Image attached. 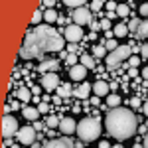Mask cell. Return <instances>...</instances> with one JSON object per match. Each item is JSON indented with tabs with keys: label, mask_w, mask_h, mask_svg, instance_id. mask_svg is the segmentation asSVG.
I'll use <instances>...</instances> for the list:
<instances>
[{
	"label": "cell",
	"mask_w": 148,
	"mask_h": 148,
	"mask_svg": "<svg viewBox=\"0 0 148 148\" xmlns=\"http://www.w3.org/2000/svg\"><path fill=\"white\" fill-rule=\"evenodd\" d=\"M40 114H42V113H40L36 107H28V105H26V107L22 109V116L26 119V121H32V123L38 121V116H40Z\"/></svg>",
	"instance_id": "15"
},
{
	"label": "cell",
	"mask_w": 148,
	"mask_h": 148,
	"mask_svg": "<svg viewBox=\"0 0 148 148\" xmlns=\"http://www.w3.org/2000/svg\"><path fill=\"white\" fill-rule=\"evenodd\" d=\"M105 47H107V51H114L119 47V44H116L114 38H109V40H105Z\"/></svg>",
	"instance_id": "28"
},
{
	"label": "cell",
	"mask_w": 148,
	"mask_h": 148,
	"mask_svg": "<svg viewBox=\"0 0 148 148\" xmlns=\"http://www.w3.org/2000/svg\"><path fill=\"white\" fill-rule=\"evenodd\" d=\"M42 126H44L42 123H34V128H36V130H42Z\"/></svg>",
	"instance_id": "51"
},
{
	"label": "cell",
	"mask_w": 148,
	"mask_h": 148,
	"mask_svg": "<svg viewBox=\"0 0 148 148\" xmlns=\"http://www.w3.org/2000/svg\"><path fill=\"white\" fill-rule=\"evenodd\" d=\"M67 51H69V53H77V44H69Z\"/></svg>",
	"instance_id": "41"
},
{
	"label": "cell",
	"mask_w": 148,
	"mask_h": 148,
	"mask_svg": "<svg viewBox=\"0 0 148 148\" xmlns=\"http://www.w3.org/2000/svg\"><path fill=\"white\" fill-rule=\"evenodd\" d=\"M36 132H38V130H36L34 126L26 125V126H20V130H18L16 138H18V142L24 144V146H32V144L36 142V136H38Z\"/></svg>",
	"instance_id": "6"
},
{
	"label": "cell",
	"mask_w": 148,
	"mask_h": 148,
	"mask_svg": "<svg viewBox=\"0 0 148 148\" xmlns=\"http://www.w3.org/2000/svg\"><path fill=\"white\" fill-rule=\"evenodd\" d=\"M63 38L67 40L69 44H77V42L83 40V28L77 26V24H69L65 28V32H63Z\"/></svg>",
	"instance_id": "8"
},
{
	"label": "cell",
	"mask_w": 148,
	"mask_h": 148,
	"mask_svg": "<svg viewBox=\"0 0 148 148\" xmlns=\"http://www.w3.org/2000/svg\"><path fill=\"white\" fill-rule=\"evenodd\" d=\"M142 111H144V114H146V116H148V101L144 103V105H142Z\"/></svg>",
	"instance_id": "50"
},
{
	"label": "cell",
	"mask_w": 148,
	"mask_h": 148,
	"mask_svg": "<svg viewBox=\"0 0 148 148\" xmlns=\"http://www.w3.org/2000/svg\"><path fill=\"white\" fill-rule=\"evenodd\" d=\"M140 53H142V57H146V59H148V44L140 46Z\"/></svg>",
	"instance_id": "39"
},
{
	"label": "cell",
	"mask_w": 148,
	"mask_h": 148,
	"mask_svg": "<svg viewBox=\"0 0 148 148\" xmlns=\"http://www.w3.org/2000/svg\"><path fill=\"white\" fill-rule=\"evenodd\" d=\"M105 56H109L105 46H95L93 47V57H105Z\"/></svg>",
	"instance_id": "26"
},
{
	"label": "cell",
	"mask_w": 148,
	"mask_h": 148,
	"mask_svg": "<svg viewBox=\"0 0 148 148\" xmlns=\"http://www.w3.org/2000/svg\"><path fill=\"white\" fill-rule=\"evenodd\" d=\"M136 125H138V119L134 116V113L130 109H125V107L111 109L105 116V126H107L109 134L116 140H121V142L134 136Z\"/></svg>",
	"instance_id": "2"
},
{
	"label": "cell",
	"mask_w": 148,
	"mask_h": 148,
	"mask_svg": "<svg viewBox=\"0 0 148 148\" xmlns=\"http://www.w3.org/2000/svg\"><path fill=\"white\" fill-rule=\"evenodd\" d=\"M59 116H56V114H49V116H46V125L49 126V128H56V126H59Z\"/></svg>",
	"instance_id": "24"
},
{
	"label": "cell",
	"mask_w": 148,
	"mask_h": 148,
	"mask_svg": "<svg viewBox=\"0 0 148 148\" xmlns=\"http://www.w3.org/2000/svg\"><path fill=\"white\" fill-rule=\"evenodd\" d=\"M89 26H91V32H97V30L101 28V22H95V20H93V22L89 24Z\"/></svg>",
	"instance_id": "40"
},
{
	"label": "cell",
	"mask_w": 148,
	"mask_h": 148,
	"mask_svg": "<svg viewBox=\"0 0 148 148\" xmlns=\"http://www.w3.org/2000/svg\"><path fill=\"white\" fill-rule=\"evenodd\" d=\"M138 63H140V59H138L136 56H130V59H128V65H130V67H138Z\"/></svg>",
	"instance_id": "35"
},
{
	"label": "cell",
	"mask_w": 148,
	"mask_h": 148,
	"mask_svg": "<svg viewBox=\"0 0 148 148\" xmlns=\"http://www.w3.org/2000/svg\"><path fill=\"white\" fill-rule=\"evenodd\" d=\"M138 12H140V16H148V2H142L138 6Z\"/></svg>",
	"instance_id": "33"
},
{
	"label": "cell",
	"mask_w": 148,
	"mask_h": 148,
	"mask_svg": "<svg viewBox=\"0 0 148 148\" xmlns=\"http://www.w3.org/2000/svg\"><path fill=\"white\" fill-rule=\"evenodd\" d=\"M130 105H132V107H138V97H132V99H130Z\"/></svg>",
	"instance_id": "46"
},
{
	"label": "cell",
	"mask_w": 148,
	"mask_h": 148,
	"mask_svg": "<svg viewBox=\"0 0 148 148\" xmlns=\"http://www.w3.org/2000/svg\"><path fill=\"white\" fill-rule=\"evenodd\" d=\"M71 93H73V89H71L69 83H61V85L57 87V97H63V99H65V97L71 95Z\"/></svg>",
	"instance_id": "20"
},
{
	"label": "cell",
	"mask_w": 148,
	"mask_h": 148,
	"mask_svg": "<svg viewBox=\"0 0 148 148\" xmlns=\"http://www.w3.org/2000/svg\"><path fill=\"white\" fill-rule=\"evenodd\" d=\"M42 6H47V10H49V8H53V6H56V0H44V2H42Z\"/></svg>",
	"instance_id": "38"
},
{
	"label": "cell",
	"mask_w": 148,
	"mask_h": 148,
	"mask_svg": "<svg viewBox=\"0 0 148 148\" xmlns=\"http://www.w3.org/2000/svg\"><path fill=\"white\" fill-rule=\"evenodd\" d=\"M134 38H136V40L148 38V22H140V26H138V30H136V34H134Z\"/></svg>",
	"instance_id": "22"
},
{
	"label": "cell",
	"mask_w": 148,
	"mask_h": 148,
	"mask_svg": "<svg viewBox=\"0 0 148 148\" xmlns=\"http://www.w3.org/2000/svg\"><path fill=\"white\" fill-rule=\"evenodd\" d=\"M77 59H79V57H77V53H69L67 59H65V63H67L69 67H73V65H77Z\"/></svg>",
	"instance_id": "31"
},
{
	"label": "cell",
	"mask_w": 148,
	"mask_h": 148,
	"mask_svg": "<svg viewBox=\"0 0 148 148\" xmlns=\"http://www.w3.org/2000/svg\"><path fill=\"white\" fill-rule=\"evenodd\" d=\"M79 63L85 65L87 69H95V57H93L91 53H81L79 56Z\"/></svg>",
	"instance_id": "17"
},
{
	"label": "cell",
	"mask_w": 148,
	"mask_h": 148,
	"mask_svg": "<svg viewBox=\"0 0 148 148\" xmlns=\"http://www.w3.org/2000/svg\"><path fill=\"white\" fill-rule=\"evenodd\" d=\"M136 75H138V69L136 67H130V69H128V77H136Z\"/></svg>",
	"instance_id": "42"
},
{
	"label": "cell",
	"mask_w": 148,
	"mask_h": 148,
	"mask_svg": "<svg viewBox=\"0 0 148 148\" xmlns=\"http://www.w3.org/2000/svg\"><path fill=\"white\" fill-rule=\"evenodd\" d=\"M128 14H130V6H126V4H119V8H116V16L126 18Z\"/></svg>",
	"instance_id": "25"
},
{
	"label": "cell",
	"mask_w": 148,
	"mask_h": 148,
	"mask_svg": "<svg viewBox=\"0 0 148 148\" xmlns=\"http://www.w3.org/2000/svg\"><path fill=\"white\" fill-rule=\"evenodd\" d=\"M116 8H119V4H116L114 0H109V2H107V10L109 12H116Z\"/></svg>",
	"instance_id": "34"
},
{
	"label": "cell",
	"mask_w": 148,
	"mask_h": 148,
	"mask_svg": "<svg viewBox=\"0 0 148 148\" xmlns=\"http://www.w3.org/2000/svg\"><path fill=\"white\" fill-rule=\"evenodd\" d=\"M146 126H148V123H146Z\"/></svg>",
	"instance_id": "55"
},
{
	"label": "cell",
	"mask_w": 148,
	"mask_h": 148,
	"mask_svg": "<svg viewBox=\"0 0 148 148\" xmlns=\"http://www.w3.org/2000/svg\"><path fill=\"white\" fill-rule=\"evenodd\" d=\"M142 79H146V81H148V67L142 69Z\"/></svg>",
	"instance_id": "47"
},
{
	"label": "cell",
	"mask_w": 148,
	"mask_h": 148,
	"mask_svg": "<svg viewBox=\"0 0 148 148\" xmlns=\"http://www.w3.org/2000/svg\"><path fill=\"white\" fill-rule=\"evenodd\" d=\"M65 38H61L57 30H53L49 24L36 26L32 32H28L24 38L20 57L22 59H38L47 51H63Z\"/></svg>",
	"instance_id": "1"
},
{
	"label": "cell",
	"mask_w": 148,
	"mask_h": 148,
	"mask_svg": "<svg viewBox=\"0 0 148 148\" xmlns=\"http://www.w3.org/2000/svg\"><path fill=\"white\" fill-rule=\"evenodd\" d=\"M44 20H46L47 24H53L57 20V12L53 10V8H49V10H46L44 12Z\"/></svg>",
	"instance_id": "23"
},
{
	"label": "cell",
	"mask_w": 148,
	"mask_h": 148,
	"mask_svg": "<svg viewBox=\"0 0 148 148\" xmlns=\"http://www.w3.org/2000/svg\"><path fill=\"white\" fill-rule=\"evenodd\" d=\"M126 26H128V32L136 34V30H138V26H140V22H138V18H132V20L126 24Z\"/></svg>",
	"instance_id": "30"
},
{
	"label": "cell",
	"mask_w": 148,
	"mask_h": 148,
	"mask_svg": "<svg viewBox=\"0 0 148 148\" xmlns=\"http://www.w3.org/2000/svg\"><path fill=\"white\" fill-rule=\"evenodd\" d=\"M107 18H109V20H113V18H116V12H109V14H107Z\"/></svg>",
	"instance_id": "49"
},
{
	"label": "cell",
	"mask_w": 148,
	"mask_h": 148,
	"mask_svg": "<svg viewBox=\"0 0 148 148\" xmlns=\"http://www.w3.org/2000/svg\"><path fill=\"white\" fill-rule=\"evenodd\" d=\"M59 130H61L63 134H73V132L77 130V125H75V121H73L71 116H63L61 123H59Z\"/></svg>",
	"instance_id": "11"
},
{
	"label": "cell",
	"mask_w": 148,
	"mask_h": 148,
	"mask_svg": "<svg viewBox=\"0 0 148 148\" xmlns=\"http://www.w3.org/2000/svg\"><path fill=\"white\" fill-rule=\"evenodd\" d=\"M130 53H132V47L130 46H119L114 51H111V53L107 56V67L109 69L121 67L125 59H130Z\"/></svg>",
	"instance_id": "4"
},
{
	"label": "cell",
	"mask_w": 148,
	"mask_h": 148,
	"mask_svg": "<svg viewBox=\"0 0 148 148\" xmlns=\"http://www.w3.org/2000/svg\"><path fill=\"white\" fill-rule=\"evenodd\" d=\"M10 107H12V111H16V109H20V103L18 101H10Z\"/></svg>",
	"instance_id": "44"
},
{
	"label": "cell",
	"mask_w": 148,
	"mask_h": 148,
	"mask_svg": "<svg viewBox=\"0 0 148 148\" xmlns=\"http://www.w3.org/2000/svg\"><path fill=\"white\" fill-rule=\"evenodd\" d=\"M142 146H144V148H148V134L144 136V144H142Z\"/></svg>",
	"instance_id": "52"
},
{
	"label": "cell",
	"mask_w": 148,
	"mask_h": 148,
	"mask_svg": "<svg viewBox=\"0 0 148 148\" xmlns=\"http://www.w3.org/2000/svg\"><path fill=\"white\" fill-rule=\"evenodd\" d=\"M91 103H93V105H101V101H99V97H97V95L91 99Z\"/></svg>",
	"instance_id": "48"
},
{
	"label": "cell",
	"mask_w": 148,
	"mask_h": 148,
	"mask_svg": "<svg viewBox=\"0 0 148 148\" xmlns=\"http://www.w3.org/2000/svg\"><path fill=\"white\" fill-rule=\"evenodd\" d=\"M85 2H87V0H63V4L69 6V8H81Z\"/></svg>",
	"instance_id": "27"
},
{
	"label": "cell",
	"mask_w": 148,
	"mask_h": 148,
	"mask_svg": "<svg viewBox=\"0 0 148 148\" xmlns=\"http://www.w3.org/2000/svg\"><path fill=\"white\" fill-rule=\"evenodd\" d=\"M91 83H83V85H79L77 89H75V97H79V99H87L89 97V93H91Z\"/></svg>",
	"instance_id": "16"
},
{
	"label": "cell",
	"mask_w": 148,
	"mask_h": 148,
	"mask_svg": "<svg viewBox=\"0 0 148 148\" xmlns=\"http://www.w3.org/2000/svg\"><path fill=\"white\" fill-rule=\"evenodd\" d=\"M59 85L61 83H59V75L57 73H46V75H42V87L46 91H57Z\"/></svg>",
	"instance_id": "9"
},
{
	"label": "cell",
	"mask_w": 148,
	"mask_h": 148,
	"mask_svg": "<svg viewBox=\"0 0 148 148\" xmlns=\"http://www.w3.org/2000/svg\"><path fill=\"white\" fill-rule=\"evenodd\" d=\"M44 148H73V142L69 138H53L44 144Z\"/></svg>",
	"instance_id": "13"
},
{
	"label": "cell",
	"mask_w": 148,
	"mask_h": 148,
	"mask_svg": "<svg viewBox=\"0 0 148 148\" xmlns=\"http://www.w3.org/2000/svg\"><path fill=\"white\" fill-rule=\"evenodd\" d=\"M32 148H44V146H40L38 142H34V144H32Z\"/></svg>",
	"instance_id": "53"
},
{
	"label": "cell",
	"mask_w": 148,
	"mask_h": 148,
	"mask_svg": "<svg viewBox=\"0 0 148 148\" xmlns=\"http://www.w3.org/2000/svg\"><path fill=\"white\" fill-rule=\"evenodd\" d=\"M99 148H113V146H111L107 140H103V142H99Z\"/></svg>",
	"instance_id": "45"
},
{
	"label": "cell",
	"mask_w": 148,
	"mask_h": 148,
	"mask_svg": "<svg viewBox=\"0 0 148 148\" xmlns=\"http://www.w3.org/2000/svg\"><path fill=\"white\" fill-rule=\"evenodd\" d=\"M146 130H148V126H146V125H140V126H138V132H140V134H148Z\"/></svg>",
	"instance_id": "43"
},
{
	"label": "cell",
	"mask_w": 148,
	"mask_h": 148,
	"mask_svg": "<svg viewBox=\"0 0 148 148\" xmlns=\"http://www.w3.org/2000/svg\"><path fill=\"white\" fill-rule=\"evenodd\" d=\"M128 34V26H126V24H116V26H114L113 28V36L114 38H125V36Z\"/></svg>",
	"instance_id": "18"
},
{
	"label": "cell",
	"mask_w": 148,
	"mask_h": 148,
	"mask_svg": "<svg viewBox=\"0 0 148 148\" xmlns=\"http://www.w3.org/2000/svg\"><path fill=\"white\" fill-rule=\"evenodd\" d=\"M73 24H77V26H85V24H91L93 22V12L89 8H85V6H81V8H75L73 10Z\"/></svg>",
	"instance_id": "7"
},
{
	"label": "cell",
	"mask_w": 148,
	"mask_h": 148,
	"mask_svg": "<svg viewBox=\"0 0 148 148\" xmlns=\"http://www.w3.org/2000/svg\"><path fill=\"white\" fill-rule=\"evenodd\" d=\"M101 28L105 30V32H109V30H111V20H109V18L101 20Z\"/></svg>",
	"instance_id": "36"
},
{
	"label": "cell",
	"mask_w": 148,
	"mask_h": 148,
	"mask_svg": "<svg viewBox=\"0 0 148 148\" xmlns=\"http://www.w3.org/2000/svg\"><path fill=\"white\" fill-rule=\"evenodd\" d=\"M38 69H40L42 75H46V73H56V69H59V61H57V59H44V61L38 65Z\"/></svg>",
	"instance_id": "10"
},
{
	"label": "cell",
	"mask_w": 148,
	"mask_h": 148,
	"mask_svg": "<svg viewBox=\"0 0 148 148\" xmlns=\"http://www.w3.org/2000/svg\"><path fill=\"white\" fill-rule=\"evenodd\" d=\"M69 77H71L73 81H83L85 77H87V67L81 65V63L73 65V67L69 69Z\"/></svg>",
	"instance_id": "12"
},
{
	"label": "cell",
	"mask_w": 148,
	"mask_h": 148,
	"mask_svg": "<svg viewBox=\"0 0 148 148\" xmlns=\"http://www.w3.org/2000/svg\"><path fill=\"white\" fill-rule=\"evenodd\" d=\"M107 107H111V109L121 107V97H119L116 93H109V95H107Z\"/></svg>",
	"instance_id": "19"
},
{
	"label": "cell",
	"mask_w": 148,
	"mask_h": 148,
	"mask_svg": "<svg viewBox=\"0 0 148 148\" xmlns=\"http://www.w3.org/2000/svg\"><path fill=\"white\" fill-rule=\"evenodd\" d=\"M107 2H109V0H107Z\"/></svg>",
	"instance_id": "56"
},
{
	"label": "cell",
	"mask_w": 148,
	"mask_h": 148,
	"mask_svg": "<svg viewBox=\"0 0 148 148\" xmlns=\"http://www.w3.org/2000/svg\"><path fill=\"white\" fill-rule=\"evenodd\" d=\"M42 20H44V12H42V10H36L34 16H32V24H34V26H40Z\"/></svg>",
	"instance_id": "29"
},
{
	"label": "cell",
	"mask_w": 148,
	"mask_h": 148,
	"mask_svg": "<svg viewBox=\"0 0 148 148\" xmlns=\"http://www.w3.org/2000/svg\"><path fill=\"white\" fill-rule=\"evenodd\" d=\"M77 136L83 140V142H93L101 136V121L97 116H87L77 123Z\"/></svg>",
	"instance_id": "3"
},
{
	"label": "cell",
	"mask_w": 148,
	"mask_h": 148,
	"mask_svg": "<svg viewBox=\"0 0 148 148\" xmlns=\"http://www.w3.org/2000/svg\"><path fill=\"white\" fill-rule=\"evenodd\" d=\"M18 130H20V126H18L16 116H12V114H4V116H2V136H4V138L16 136Z\"/></svg>",
	"instance_id": "5"
},
{
	"label": "cell",
	"mask_w": 148,
	"mask_h": 148,
	"mask_svg": "<svg viewBox=\"0 0 148 148\" xmlns=\"http://www.w3.org/2000/svg\"><path fill=\"white\" fill-rule=\"evenodd\" d=\"M47 109H49V107H47V103H40V105H38V111H40V113H47Z\"/></svg>",
	"instance_id": "37"
},
{
	"label": "cell",
	"mask_w": 148,
	"mask_h": 148,
	"mask_svg": "<svg viewBox=\"0 0 148 148\" xmlns=\"http://www.w3.org/2000/svg\"><path fill=\"white\" fill-rule=\"evenodd\" d=\"M109 91H111V85L105 83L103 79H99L97 83H93V93H95L97 97H105V95H109Z\"/></svg>",
	"instance_id": "14"
},
{
	"label": "cell",
	"mask_w": 148,
	"mask_h": 148,
	"mask_svg": "<svg viewBox=\"0 0 148 148\" xmlns=\"http://www.w3.org/2000/svg\"><path fill=\"white\" fill-rule=\"evenodd\" d=\"M16 97H18L20 101L28 103L30 99H32V91H30L28 87H20V89H18V93H16Z\"/></svg>",
	"instance_id": "21"
},
{
	"label": "cell",
	"mask_w": 148,
	"mask_h": 148,
	"mask_svg": "<svg viewBox=\"0 0 148 148\" xmlns=\"http://www.w3.org/2000/svg\"><path fill=\"white\" fill-rule=\"evenodd\" d=\"M113 148H123V146H121V144H116V146H113Z\"/></svg>",
	"instance_id": "54"
},
{
	"label": "cell",
	"mask_w": 148,
	"mask_h": 148,
	"mask_svg": "<svg viewBox=\"0 0 148 148\" xmlns=\"http://www.w3.org/2000/svg\"><path fill=\"white\" fill-rule=\"evenodd\" d=\"M103 8V2L101 0H93L91 2V12H99Z\"/></svg>",
	"instance_id": "32"
}]
</instances>
